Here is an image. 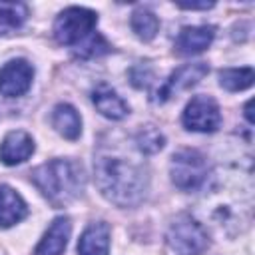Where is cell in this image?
Wrapping results in <instances>:
<instances>
[{
    "label": "cell",
    "instance_id": "4",
    "mask_svg": "<svg viewBox=\"0 0 255 255\" xmlns=\"http://www.w3.org/2000/svg\"><path fill=\"white\" fill-rule=\"evenodd\" d=\"M169 173H171V181L179 189L183 191L197 189L207 177L205 157L195 149H179L171 157Z\"/></svg>",
    "mask_w": 255,
    "mask_h": 255
},
{
    "label": "cell",
    "instance_id": "7",
    "mask_svg": "<svg viewBox=\"0 0 255 255\" xmlns=\"http://www.w3.org/2000/svg\"><path fill=\"white\" fill-rule=\"evenodd\" d=\"M32 78L34 68L26 60H10L0 68V94L6 98H18L30 90Z\"/></svg>",
    "mask_w": 255,
    "mask_h": 255
},
{
    "label": "cell",
    "instance_id": "2",
    "mask_svg": "<svg viewBox=\"0 0 255 255\" xmlns=\"http://www.w3.org/2000/svg\"><path fill=\"white\" fill-rule=\"evenodd\" d=\"M34 185L56 207L68 205L84 189V169L74 159H52L32 171Z\"/></svg>",
    "mask_w": 255,
    "mask_h": 255
},
{
    "label": "cell",
    "instance_id": "6",
    "mask_svg": "<svg viewBox=\"0 0 255 255\" xmlns=\"http://www.w3.org/2000/svg\"><path fill=\"white\" fill-rule=\"evenodd\" d=\"M183 126L193 131L211 133L221 124L219 106L209 96H195L183 110Z\"/></svg>",
    "mask_w": 255,
    "mask_h": 255
},
{
    "label": "cell",
    "instance_id": "11",
    "mask_svg": "<svg viewBox=\"0 0 255 255\" xmlns=\"http://www.w3.org/2000/svg\"><path fill=\"white\" fill-rule=\"evenodd\" d=\"M213 36H215L213 26H187L179 32L175 40V50L183 56L199 54L213 42Z\"/></svg>",
    "mask_w": 255,
    "mask_h": 255
},
{
    "label": "cell",
    "instance_id": "1",
    "mask_svg": "<svg viewBox=\"0 0 255 255\" xmlns=\"http://www.w3.org/2000/svg\"><path fill=\"white\" fill-rule=\"evenodd\" d=\"M94 169L100 191L116 205L128 207L143 199L147 177L141 165L124 157L102 155L96 159Z\"/></svg>",
    "mask_w": 255,
    "mask_h": 255
},
{
    "label": "cell",
    "instance_id": "3",
    "mask_svg": "<svg viewBox=\"0 0 255 255\" xmlns=\"http://www.w3.org/2000/svg\"><path fill=\"white\" fill-rule=\"evenodd\" d=\"M98 24V14L88 8H66L54 22V38L64 46H78L92 36Z\"/></svg>",
    "mask_w": 255,
    "mask_h": 255
},
{
    "label": "cell",
    "instance_id": "10",
    "mask_svg": "<svg viewBox=\"0 0 255 255\" xmlns=\"http://www.w3.org/2000/svg\"><path fill=\"white\" fill-rule=\"evenodd\" d=\"M70 219L68 217H56L52 221V225L48 227V231L44 233L42 241L36 247V255H62L68 239H70Z\"/></svg>",
    "mask_w": 255,
    "mask_h": 255
},
{
    "label": "cell",
    "instance_id": "5",
    "mask_svg": "<svg viewBox=\"0 0 255 255\" xmlns=\"http://www.w3.org/2000/svg\"><path fill=\"white\" fill-rule=\"evenodd\" d=\"M167 243L177 255H201L207 249L209 239L197 221L181 215L171 223L167 231Z\"/></svg>",
    "mask_w": 255,
    "mask_h": 255
},
{
    "label": "cell",
    "instance_id": "12",
    "mask_svg": "<svg viewBox=\"0 0 255 255\" xmlns=\"http://www.w3.org/2000/svg\"><path fill=\"white\" fill-rule=\"evenodd\" d=\"M92 102L98 108V112L108 120H122L128 116V104L104 82L92 90Z\"/></svg>",
    "mask_w": 255,
    "mask_h": 255
},
{
    "label": "cell",
    "instance_id": "9",
    "mask_svg": "<svg viewBox=\"0 0 255 255\" xmlns=\"http://www.w3.org/2000/svg\"><path fill=\"white\" fill-rule=\"evenodd\" d=\"M32 153H34V139H32L26 131H22V129L10 131V133L2 139V145H0V159H2L6 165L22 163V161H26Z\"/></svg>",
    "mask_w": 255,
    "mask_h": 255
},
{
    "label": "cell",
    "instance_id": "8",
    "mask_svg": "<svg viewBox=\"0 0 255 255\" xmlns=\"http://www.w3.org/2000/svg\"><path fill=\"white\" fill-rule=\"evenodd\" d=\"M205 74H207V64H203V62L187 64V66L179 68L177 72H173V74L169 76V80L155 92L153 100H155V102H165V100H169L173 94L195 86Z\"/></svg>",
    "mask_w": 255,
    "mask_h": 255
},
{
    "label": "cell",
    "instance_id": "15",
    "mask_svg": "<svg viewBox=\"0 0 255 255\" xmlns=\"http://www.w3.org/2000/svg\"><path fill=\"white\" fill-rule=\"evenodd\" d=\"M52 124L58 129V133L64 135L66 139H76L80 135V131H82L80 114L70 104H58L54 108V112H52Z\"/></svg>",
    "mask_w": 255,
    "mask_h": 255
},
{
    "label": "cell",
    "instance_id": "14",
    "mask_svg": "<svg viewBox=\"0 0 255 255\" xmlns=\"http://www.w3.org/2000/svg\"><path fill=\"white\" fill-rule=\"evenodd\" d=\"M28 213L26 201L10 185H0V227H10L22 221Z\"/></svg>",
    "mask_w": 255,
    "mask_h": 255
},
{
    "label": "cell",
    "instance_id": "13",
    "mask_svg": "<svg viewBox=\"0 0 255 255\" xmlns=\"http://www.w3.org/2000/svg\"><path fill=\"white\" fill-rule=\"evenodd\" d=\"M110 251V227L104 221L92 223L80 237L78 253L80 255H108Z\"/></svg>",
    "mask_w": 255,
    "mask_h": 255
},
{
    "label": "cell",
    "instance_id": "18",
    "mask_svg": "<svg viewBox=\"0 0 255 255\" xmlns=\"http://www.w3.org/2000/svg\"><path fill=\"white\" fill-rule=\"evenodd\" d=\"M253 70L251 68H227L219 72V82L229 92H241L247 90L253 84Z\"/></svg>",
    "mask_w": 255,
    "mask_h": 255
},
{
    "label": "cell",
    "instance_id": "17",
    "mask_svg": "<svg viewBox=\"0 0 255 255\" xmlns=\"http://www.w3.org/2000/svg\"><path fill=\"white\" fill-rule=\"evenodd\" d=\"M131 30L135 32V36L143 42H149L155 38L157 30H159V20L153 12L139 8L131 14Z\"/></svg>",
    "mask_w": 255,
    "mask_h": 255
},
{
    "label": "cell",
    "instance_id": "21",
    "mask_svg": "<svg viewBox=\"0 0 255 255\" xmlns=\"http://www.w3.org/2000/svg\"><path fill=\"white\" fill-rule=\"evenodd\" d=\"M177 6L185 10H207L213 6V2H177Z\"/></svg>",
    "mask_w": 255,
    "mask_h": 255
},
{
    "label": "cell",
    "instance_id": "20",
    "mask_svg": "<svg viewBox=\"0 0 255 255\" xmlns=\"http://www.w3.org/2000/svg\"><path fill=\"white\" fill-rule=\"evenodd\" d=\"M135 141H137V147L143 151V153H155V151H159L161 147H163V135L159 133V129H155V128H143L139 133H137V137H135Z\"/></svg>",
    "mask_w": 255,
    "mask_h": 255
},
{
    "label": "cell",
    "instance_id": "19",
    "mask_svg": "<svg viewBox=\"0 0 255 255\" xmlns=\"http://www.w3.org/2000/svg\"><path fill=\"white\" fill-rule=\"evenodd\" d=\"M76 56L82 58V60H88V58H98L106 52H110V44L100 36V34H92L90 38H86L82 44H78L74 48Z\"/></svg>",
    "mask_w": 255,
    "mask_h": 255
},
{
    "label": "cell",
    "instance_id": "22",
    "mask_svg": "<svg viewBox=\"0 0 255 255\" xmlns=\"http://www.w3.org/2000/svg\"><path fill=\"white\" fill-rule=\"evenodd\" d=\"M245 116H247V120H249V122L253 124V116H251V102H249V104L245 106Z\"/></svg>",
    "mask_w": 255,
    "mask_h": 255
},
{
    "label": "cell",
    "instance_id": "16",
    "mask_svg": "<svg viewBox=\"0 0 255 255\" xmlns=\"http://www.w3.org/2000/svg\"><path fill=\"white\" fill-rule=\"evenodd\" d=\"M28 8L22 2H0V34H8L24 24Z\"/></svg>",
    "mask_w": 255,
    "mask_h": 255
}]
</instances>
